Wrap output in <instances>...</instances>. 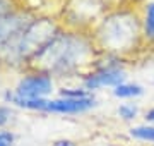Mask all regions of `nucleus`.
Instances as JSON below:
<instances>
[{"mask_svg": "<svg viewBox=\"0 0 154 146\" xmlns=\"http://www.w3.org/2000/svg\"><path fill=\"white\" fill-rule=\"evenodd\" d=\"M146 119H147L149 122H154V108H151V110L146 113Z\"/></svg>", "mask_w": 154, "mask_h": 146, "instance_id": "obj_14", "label": "nucleus"}, {"mask_svg": "<svg viewBox=\"0 0 154 146\" xmlns=\"http://www.w3.org/2000/svg\"><path fill=\"white\" fill-rule=\"evenodd\" d=\"M146 34L154 40V4H149L146 11Z\"/></svg>", "mask_w": 154, "mask_h": 146, "instance_id": "obj_9", "label": "nucleus"}, {"mask_svg": "<svg viewBox=\"0 0 154 146\" xmlns=\"http://www.w3.org/2000/svg\"><path fill=\"white\" fill-rule=\"evenodd\" d=\"M118 113H120V117H123L125 120H130L137 115V107H134V105H122L118 108Z\"/></svg>", "mask_w": 154, "mask_h": 146, "instance_id": "obj_10", "label": "nucleus"}, {"mask_svg": "<svg viewBox=\"0 0 154 146\" xmlns=\"http://www.w3.org/2000/svg\"><path fill=\"white\" fill-rule=\"evenodd\" d=\"M14 136L9 131H0V146H12Z\"/></svg>", "mask_w": 154, "mask_h": 146, "instance_id": "obj_11", "label": "nucleus"}, {"mask_svg": "<svg viewBox=\"0 0 154 146\" xmlns=\"http://www.w3.org/2000/svg\"><path fill=\"white\" fill-rule=\"evenodd\" d=\"M106 28V43L113 46H125L132 41V34H135V26H132L130 21H125L123 16L113 17L105 24Z\"/></svg>", "mask_w": 154, "mask_h": 146, "instance_id": "obj_3", "label": "nucleus"}, {"mask_svg": "<svg viewBox=\"0 0 154 146\" xmlns=\"http://www.w3.org/2000/svg\"><path fill=\"white\" fill-rule=\"evenodd\" d=\"M125 79V74L120 69H103L86 79V88L96 90L99 86H120Z\"/></svg>", "mask_w": 154, "mask_h": 146, "instance_id": "obj_5", "label": "nucleus"}, {"mask_svg": "<svg viewBox=\"0 0 154 146\" xmlns=\"http://www.w3.org/2000/svg\"><path fill=\"white\" fill-rule=\"evenodd\" d=\"M9 117H11V110L5 108V107H0V125L5 124L7 120H9Z\"/></svg>", "mask_w": 154, "mask_h": 146, "instance_id": "obj_12", "label": "nucleus"}, {"mask_svg": "<svg viewBox=\"0 0 154 146\" xmlns=\"http://www.w3.org/2000/svg\"><path fill=\"white\" fill-rule=\"evenodd\" d=\"M55 146H75L72 141H57Z\"/></svg>", "mask_w": 154, "mask_h": 146, "instance_id": "obj_13", "label": "nucleus"}, {"mask_svg": "<svg viewBox=\"0 0 154 146\" xmlns=\"http://www.w3.org/2000/svg\"><path fill=\"white\" fill-rule=\"evenodd\" d=\"M51 91V79L46 74H36V76H28L24 78L17 86L16 95L19 98H26V100H38L43 98Z\"/></svg>", "mask_w": 154, "mask_h": 146, "instance_id": "obj_2", "label": "nucleus"}, {"mask_svg": "<svg viewBox=\"0 0 154 146\" xmlns=\"http://www.w3.org/2000/svg\"><path fill=\"white\" fill-rule=\"evenodd\" d=\"M26 28H28L26 23L17 16L0 17V45L11 41V40H16Z\"/></svg>", "mask_w": 154, "mask_h": 146, "instance_id": "obj_6", "label": "nucleus"}, {"mask_svg": "<svg viewBox=\"0 0 154 146\" xmlns=\"http://www.w3.org/2000/svg\"><path fill=\"white\" fill-rule=\"evenodd\" d=\"M0 4H2V2H0Z\"/></svg>", "mask_w": 154, "mask_h": 146, "instance_id": "obj_15", "label": "nucleus"}, {"mask_svg": "<svg viewBox=\"0 0 154 146\" xmlns=\"http://www.w3.org/2000/svg\"><path fill=\"white\" fill-rule=\"evenodd\" d=\"M89 46L86 41L75 36H58L51 40L43 50L38 52L39 59H46L50 62V69L53 71H70L75 67L79 60L88 55Z\"/></svg>", "mask_w": 154, "mask_h": 146, "instance_id": "obj_1", "label": "nucleus"}, {"mask_svg": "<svg viewBox=\"0 0 154 146\" xmlns=\"http://www.w3.org/2000/svg\"><path fill=\"white\" fill-rule=\"evenodd\" d=\"M139 95H142V88L137 84H120L115 88V96L120 98H132Z\"/></svg>", "mask_w": 154, "mask_h": 146, "instance_id": "obj_7", "label": "nucleus"}, {"mask_svg": "<svg viewBox=\"0 0 154 146\" xmlns=\"http://www.w3.org/2000/svg\"><path fill=\"white\" fill-rule=\"evenodd\" d=\"M94 107L93 98H60V100H46L45 112H57V113H79Z\"/></svg>", "mask_w": 154, "mask_h": 146, "instance_id": "obj_4", "label": "nucleus"}, {"mask_svg": "<svg viewBox=\"0 0 154 146\" xmlns=\"http://www.w3.org/2000/svg\"><path fill=\"white\" fill-rule=\"evenodd\" d=\"M130 134L137 139L144 141H154V125H140V127H134Z\"/></svg>", "mask_w": 154, "mask_h": 146, "instance_id": "obj_8", "label": "nucleus"}]
</instances>
